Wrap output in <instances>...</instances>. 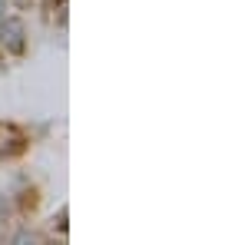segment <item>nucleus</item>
<instances>
[{
    "label": "nucleus",
    "mask_w": 248,
    "mask_h": 245,
    "mask_svg": "<svg viewBox=\"0 0 248 245\" xmlns=\"http://www.w3.org/2000/svg\"><path fill=\"white\" fill-rule=\"evenodd\" d=\"M30 50V30L20 14H3L0 17V63L7 60H23Z\"/></svg>",
    "instance_id": "f257e3e1"
},
{
    "label": "nucleus",
    "mask_w": 248,
    "mask_h": 245,
    "mask_svg": "<svg viewBox=\"0 0 248 245\" xmlns=\"http://www.w3.org/2000/svg\"><path fill=\"white\" fill-rule=\"evenodd\" d=\"M43 242H46V239H43L33 226L14 229V232H10V239H7V245H43Z\"/></svg>",
    "instance_id": "7ed1b4c3"
},
{
    "label": "nucleus",
    "mask_w": 248,
    "mask_h": 245,
    "mask_svg": "<svg viewBox=\"0 0 248 245\" xmlns=\"http://www.w3.org/2000/svg\"><path fill=\"white\" fill-rule=\"evenodd\" d=\"M7 10H10V0H0V17H3Z\"/></svg>",
    "instance_id": "39448f33"
},
{
    "label": "nucleus",
    "mask_w": 248,
    "mask_h": 245,
    "mask_svg": "<svg viewBox=\"0 0 248 245\" xmlns=\"http://www.w3.org/2000/svg\"><path fill=\"white\" fill-rule=\"evenodd\" d=\"M33 146L30 139V130L20 126L14 119H0V163H17L23 159Z\"/></svg>",
    "instance_id": "f03ea898"
},
{
    "label": "nucleus",
    "mask_w": 248,
    "mask_h": 245,
    "mask_svg": "<svg viewBox=\"0 0 248 245\" xmlns=\"http://www.w3.org/2000/svg\"><path fill=\"white\" fill-rule=\"evenodd\" d=\"M53 232H60V239H66V206H60V212L53 215Z\"/></svg>",
    "instance_id": "20e7f679"
}]
</instances>
